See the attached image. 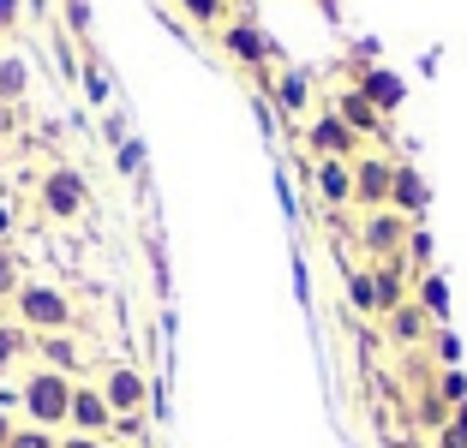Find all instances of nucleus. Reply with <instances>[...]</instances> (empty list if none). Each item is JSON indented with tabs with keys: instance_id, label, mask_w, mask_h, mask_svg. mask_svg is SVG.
Returning a JSON list of instances; mask_svg holds the SVG:
<instances>
[{
	"instance_id": "1",
	"label": "nucleus",
	"mask_w": 467,
	"mask_h": 448,
	"mask_svg": "<svg viewBox=\"0 0 467 448\" xmlns=\"http://www.w3.org/2000/svg\"><path fill=\"white\" fill-rule=\"evenodd\" d=\"M18 407H25L30 424H42V431H67V412H72V377L67 371H48L36 365L25 382H18Z\"/></svg>"
},
{
	"instance_id": "2",
	"label": "nucleus",
	"mask_w": 467,
	"mask_h": 448,
	"mask_svg": "<svg viewBox=\"0 0 467 448\" xmlns=\"http://www.w3.org/2000/svg\"><path fill=\"white\" fill-rule=\"evenodd\" d=\"M13 317L30 335H72V323H78L67 287H55V281H25L18 299H13Z\"/></svg>"
},
{
	"instance_id": "3",
	"label": "nucleus",
	"mask_w": 467,
	"mask_h": 448,
	"mask_svg": "<svg viewBox=\"0 0 467 448\" xmlns=\"http://www.w3.org/2000/svg\"><path fill=\"white\" fill-rule=\"evenodd\" d=\"M36 204H42L48 221H78L84 204H90V186H84L78 168H48L42 186H36Z\"/></svg>"
},
{
	"instance_id": "4",
	"label": "nucleus",
	"mask_w": 467,
	"mask_h": 448,
	"mask_svg": "<svg viewBox=\"0 0 467 448\" xmlns=\"http://www.w3.org/2000/svg\"><path fill=\"white\" fill-rule=\"evenodd\" d=\"M359 144H366V137H359L336 108H324L312 126H306V149H312V162H354Z\"/></svg>"
},
{
	"instance_id": "5",
	"label": "nucleus",
	"mask_w": 467,
	"mask_h": 448,
	"mask_svg": "<svg viewBox=\"0 0 467 448\" xmlns=\"http://www.w3.org/2000/svg\"><path fill=\"white\" fill-rule=\"evenodd\" d=\"M408 216H396V209H371V216H359V251H366V263H389L401 258V245H408Z\"/></svg>"
},
{
	"instance_id": "6",
	"label": "nucleus",
	"mask_w": 467,
	"mask_h": 448,
	"mask_svg": "<svg viewBox=\"0 0 467 448\" xmlns=\"http://www.w3.org/2000/svg\"><path fill=\"white\" fill-rule=\"evenodd\" d=\"M389 186H396V156H354V204L366 209H389Z\"/></svg>"
},
{
	"instance_id": "7",
	"label": "nucleus",
	"mask_w": 467,
	"mask_h": 448,
	"mask_svg": "<svg viewBox=\"0 0 467 448\" xmlns=\"http://www.w3.org/2000/svg\"><path fill=\"white\" fill-rule=\"evenodd\" d=\"M102 394H109V407H114V419H138V412L150 407V377L138 365H109L102 371V382H97Z\"/></svg>"
},
{
	"instance_id": "8",
	"label": "nucleus",
	"mask_w": 467,
	"mask_h": 448,
	"mask_svg": "<svg viewBox=\"0 0 467 448\" xmlns=\"http://www.w3.org/2000/svg\"><path fill=\"white\" fill-rule=\"evenodd\" d=\"M67 431L78 436H114V407L97 382H72V412H67Z\"/></svg>"
},
{
	"instance_id": "9",
	"label": "nucleus",
	"mask_w": 467,
	"mask_h": 448,
	"mask_svg": "<svg viewBox=\"0 0 467 448\" xmlns=\"http://www.w3.org/2000/svg\"><path fill=\"white\" fill-rule=\"evenodd\" d=\"M354 90L366 96L384 120H389V114H401V102H408V78H401V72H389V66H378V60H371V66H359Z\"/></svg>"
},
{
	"instance_id": "10",
	"label": "nucleus",
	"mask_w": 467,
	"mask_h": 448,
	"mask_svg": "<svg viewBox=\"0 0 467 448\" xmlns=\"http://www.w3.org/2000/svg\"><path fill=\"white\" fill-rule=\"evenodd\" d=\"M222 55H228L234 66L258 72L264 60H270V36L258 30V18H228V25H222Z\"/></svg>"
},
{
	"instance_id": "11",
	"label": "nucleus",
	"mask_w": 467,
	"mask_h": 448,
	"mask_svg": "<svg viewBox=\"0 0 467 448\" xmlns=\"http://www.w3.org/2000/svg\"><path fill=\"white\" fill-rule=\"evenodd\" d=\"M389 209L396 216H408V221H420L431 209V186H426V174L413 162H396V186H389Z\"/></svg>"
},
{
	"instance_id": "12",
	"label": "nucleus",
	"mask_w": 467,
	"mask_h": 448,
	"mask_svg": "<svg viewBox=\"0 0 467 448\" xmlns=\"http://www.w3.org/2000/svg\"><path fill=\"white\" fill-rule=\"evenodd\" d=\"M371 287H378V323H384L396 305H408V258H389V263H366Z\"/></svg>"
},
{
	"instance_id": "13",
	"label": "nucleus",
	"mask_w": 467,
	"mask_h": 448,
	"mask_svg": "<svg viewBox=\"0 0 467 448\" xmlns=\"http://www.w3.org/2000/svg\"><path fill=\"white\" fill-rule=\"evenodd\" d=\"M312 191L330 209H348L354 204V162H312Z\"/></svg>"
},
{
	"instance_id": "14",
	"label": "nucleus",
	"mask_w": 467,
	"mask_h": 448,
	"mask_svg": "<svg viewBox=\"0 0 467 448\" xmlns=\"http://www.w3.org/2000/svg\"><path fill=\"white\" fill-rule=\"evenodd\" d=\"M413 305L431 317V329H443L450 323V281H443L438 270H426L420 281H413Z\"/></svg>"
},
{
	"instance_id": "15",
	"label": "nucleus",
	"mask_w": 467,
	"mask_h": 448,
	"mask_svg": "<svg viewBox=\"0 0 467 448\" xmlns=\"http://www.w3.org/2000/svg\"><path fill=\"white\" fill-rule=\"evenodd\" d=\"M330 108L342 114V120L354 126L359 137H384V114L371 108V102H366V96H359V90H342V96H336V102H330Z\"/></svg>"
},
{
	"instance_id": "16",
	"label": "nucleus",
	"mask_w": 467,
	"mask_h": 448,
	"mask_svg": "<svg viewBox=\"0 0 467 448\" xmlns=\"http://www.w3.org/2000/svg\"><path fill=\"white\" fill-rule=\"evenodd\" d=\"M384 329H389V341H396V347H420V341L431 335V317L408 299V305H396V311L384 317Z\"/></svg>"
},
{
	"instance_id": "17",
	"label": "nucleus",
	"mask_w": 467,
	"mask_h": 448,
	"mask_svg": "<svg viewBox=\"0 0 467 448\" xmlns=\"http://www.w3.org/2000/svg\"><path fill=\"white\" fill-rule=\"evenodd\" d=\"M413 419L426 424L431 436H438V431H450V424H455V407H450V401L438 394V382H426V389L413 394Z\"/></svg>"
},
{
	"instance_id": "18",
	"label": "nucleus",
	"mask_w": 467,
	"mask_h": 448,
	"mask_svg": "<svg viewBox=\"0 0 467 448\" xmlns=\"http://www.w3.org/2000/svg\"><path fill=\"white\" fill-rule=\"evenodd\" d=\"M30 353H36V365H48V371H78V341L72 335H36V347H30Z\"/></svg>"
},
{
	"instance_id": "19",
	"label": "nucleus",
	"mask_w": 467,
	"mask_h": 448,
	"mask_svg": "<svg viewBox=\"0 0 467 448\" xmlns=\"http://www.w3.org/2000/svg\"><path fill=\"white\" fill-rule=\"evenodd\" d=\"M270 102L282 114H306V102H312V78H306V72H282V78L270 84Z\"/></svg>"
},
{
	"instance_id": "20",
	"label": "nucleus",
	"mask_w": 467,
	"mask_h": 448,
	"mask_svg": "<svg viewBox=\"0 0 467 448\" xmlns=\"http://www.w3.org/2000/svg\"><path fill=\"white\" fill-rule=\"evenodd\" d=\"M25 90H30V60L0 55V102H25Z\"/></svg>"
},
{
	"instance_id": "21",
	"label": "nucleus",
	"mask_w": 467,
	"mask_h": 448,
	"mask_svg": "<svg viewBox=\"0 0 467 448\" xmlns=\"http://www.w3.org/2000/svg\"><path fill=\"white\" fill-rule=\"evenodd\" d=\"M30 347H36V335H30L25 323H0V371H13Z\"/></svg>"
},
{
	"instance_id": "22",
	"label": "nucleus",
	"mask_w": 467,
	"mask_h": 448,
	"mask_svg": "<svg viewBox=\"0 0 467 448\" xmlns=\"http://www.w3.org/2000/svg\"><path fill=\"white\" fill-rule=\"evenodd\" d=\"M348 305L359 317H378V287H371V270H348Z\"/></svg>"
},
{
	"instance_id": "23",
	"label": "nucleus",
	"mask_w": 467,
	"mask_h": 448,
	"mask_svg": "<svg viewBox=\"0 0 467 448\" xmlns=\"http://www.w3.org/2000/svg\"><path fill=\"white\" fill-rule=\"evenodd\" d=\"M192 25H228V0H174Z\"/></svg>"
},
{
	"instance_id": "24",
	"label": "nucleus",
	"mask_w": 467,
	"mask_h": 448,
	"mask_svg": "<svg viewBox=\"0 0 467 448\" xmlns=\"http://www.w3.org/2000/svg\"><path fill=\"white\" fill-rule=\"evenodd\" d=\"M18 287H25V263L13 245H0V299H18Z\"/></svg>"
},
{
	"instance_id": "25",
	"label": "nucleus",
	"mask_w": 467,
	"mask_h": 448,
	"mask_svg": "<svg viewBox=\"0 0 467 448\" xmlns=\"http://www.w3.org/2000/svg\"><path fill=\"white\" fill-rule=\"evenodd\" d=\"M431 359H438L443 371H455L462 365V341H455V329L443 323V329H431Z\"/></svg>"
},
{
	"instance_id": "26",
	"label": "nucleus",
	"mask_w": 467,
	"mask_h": 448,
	"mask_svg": "<svg viewBox=\"0 0 467 448\" xmlns=\"http://www.w3.org/2000/svg\"><path fill=\"white\" fill-rule=\"evenodd\" d=\"M401 258H408V263H420V275L431 270V233L420 228V221L408 228V245H401Z\"/></svg>"
},
{
	"instance_id": "27",
	"label": "nucleus",
	"mask_w": 467,
	"mask_h": 448,
	"mask_svg": "<svg viewBox=\"0 0 467 448\" xmlns=\"http://www.w3.org/2000/svg\"><path fill=\"white\" fill-rule=\"evenodd\" d=\"M6 448H60V436H55V431H42V424H18Z\"/></svg>"
},
{
	"instance_id": "28",
	"label": "nucleus",
	"mask_w": 467,
	"mask_h": 448,
	"mask_svg": "<svg viewBox=\"0 0 467 448\" xmlns=\"http://www.w3.org/2000/svg\"><path fill=\"white\" fill-rule=\"evenodd\" d=\"M114 168H120L126 179H138V174H144V144H138V137H126V144L114 149Z\"/></svg>"
},
{
	"instance_id": "29",
	"label": "nucleus",
	"mask_w": 467,
	"mask_h": 448,
	"mask_svg": "<svg viewBox=\"0 0 467 448\" xmlns=\"http://www.w3.org/2000/svg\"><path fill=\"white\" fill-rule=\"evenodd\" d=\"M438 394L450 401V407H462V401H467V371L462 365H455V371H438Z\"/></svg>"
},
{
	"instance_id": "30",
	"label": "nucleus",
	"mask_w": 467,
	"mask_h": 448,
	"mask_svg": "<svg viewBox=\"0 0 467 448\" xmlns=\"http://www.w3.org/2000/svg\"><path fill=\"white\" fill-rule=\"evenodd\" d=\"M78 84H84V96H90V102H109V78H102V66H97V60H90V66L78 72Z\"/></svg>"
},
{
	"instance_id": "31",
	"label": "nucleus",
	"mask_w": 467,
	"mask_h": 448,
	"mask_svg": "<svg viewBox=\"0 0 467 448\" xmlns=\"http://www.w3.org/2000/svg\"><path fill=\"white\" fill-rule=\"evenodd\" d=\"M67 25L72 36H90V0H67Z\"/></svg>"
},
{
	"instance_id": "32",
	"label": "nucleus",
	"mask_w": 467,
	"mask_h": 448,
	"mask_svg": "<svg viewBox=\"0 0 467 448\" xmlns=\"http://www.w3.org/2000/svg\"><path fill=\"white\" fill-rule=\"evenodd\" d=\"M18 13H25V0H0V36L18 30Z\"/></svg>"
},
{
	"instance_id": "33",
	"label": "nucleus",
	"mask_w": 467,
	"mask_h": 448,
	"mask_svg": "<svg viewBox=\"0 0 467 448\" xmlns=\"http://www.w3.org/2000/svg\"><path fill=\"white\" fill-rule=\"evenodd\" d=\"M60 448H109V436H78V431H67V436H60Z\"/></svg>"
},
{
	"instance_id": "34",
	"label": "nucleus",
	"mask_w": 467,
	"mask_h": 448,
	"mask_svg": "<svg viewBox=\"0 0 467 448\" xmlns=\"http://www.w3.org/2000/svg\"><path fill=\"white\" fill-rule=\"evenodd\" d=\"M13 228H18V209H13V204H6V198H0V245L13 239Z\"/></svg>"
},
{
	"instance_id": "35",
	"label": "nucleus",
	"mask_w": 467,
	"mask_h": 448,
	"mask_svg": "<svg viewBox=\"0 0 467 448\" xmlns=\"http://www.w3.org/2000/svg\"><path fill=\"white\" fill-rule=\"evenodd\" d=\"M438 448H467V436H462V431L450 424V431H438Z\"/></svg>"
},
{
	"instance_id": "36",
	"label": "nucleus",
	"mask_w": 467,
	"mask_h": 448,
	"mask_svg": "<svg viewBox=\"0 0 467 448\" xmlns=\"http://www.w3.org/2000/svg\"><path fill=\"white\" fill-rule=\"evenodd\" d=\"M13 431H18V424H13V412H6V407H0V448H6V443H13Z\"/></svg>"
},
{
	"instance_id": "37",
	"label": "nucleus",
	"mask_w": 467,
	"mask_h": 448,
	"mask_svg": "<svg viewBox=\"0 0 467 448\" xmlns=\"http://www.w3.org/2000/svg\"><path fill=\"white\" fill-rule=\"evenodd\" d=\"M455 431L467 436V401H462V407H455Z\"/></svg>"
},
{
	"instance_id": "38",
	"label": "nucleus",
	"mask_w": 467,
	"mask_h": 448,
	"mask_svg": "<svg viewBox=\"0 0 467 448\" xmlns=\"http://www.w3.org/2000/svg\"><path fill=\"white\" fill-rule=\"evenodd\" d=\"M317 6H324V13H330V18H336V0H317Z\"/></svg>"
}]
</instances>
